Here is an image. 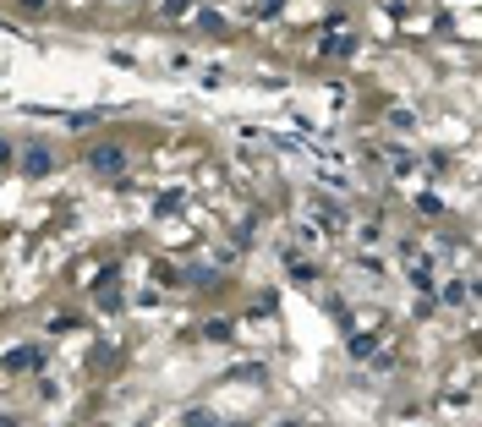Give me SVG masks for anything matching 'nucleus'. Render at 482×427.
Here are the masks:
<instances>
[{"mask_svg":"<svg viewBox=\"0 0 482 427\" xmlns=\"http://www.w3.org/2000/svg\"><path fill=\"white\" fill-rule=\"evenodd\" d=\"M121 164H127L121 148H94V170H121Z\"/></svg>","mask_w":482,"mask_h":427,"instance_id":"obj_1","label":"nucleus"},{"mask_svg":"<svg viewBox=\"0 0 482 427\" xmlns=\"http://www.w3.org/2000/svg\"><path fill=\"white\" fill-rule=\"evenodd\" d=\"M28 170H33V175H44V170H50V154H44V148H28Z\"/></svg>","mask_w":482,"mask_h":427,"instance_id":"obj_2","label":"nucleus"},{"mask_svg":"<svg viewBox=\"0 0 482 427\" xmlns=\"http://www.w3.org/2000/svg\"><path fill=\"white\" fill-rule=\"evenodd\" d=\"M6 159H11V148H6V143H0V164H6Z\"/></svg>","mask_w":482,"mask_h":427,"instance_id":"obj_3","label":"nucleus"}]
</instances>
